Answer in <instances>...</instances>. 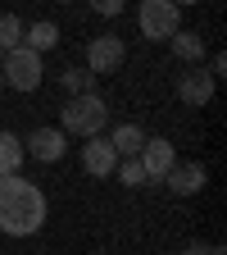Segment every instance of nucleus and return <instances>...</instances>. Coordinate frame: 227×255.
<instances>
[{"mask_svg": "<svg viewBox=\"0 0 227 255\" xmlns=\"http://www.w3.org/2000/svg\"><path fill=\"white\" fill-rule=\"evenodd\" d=\"M46 191L37 182H27L23 173L0 178V233L5 237H32L46 228Z\"/></svg>", "mask_w": 227, "mask_h": 255, "instance_id": "f257e3e1", "label": "nucleus"}, {"mask_svg": "<svg viewBox=\"0 0 227 255\" xmlns=\"http://www.w3.org/2000/svg\"><path fill=\"white\" fill-rule=\"evenodd\" d=\"M109 123V105L100 91H82V96H69V101L59 105V132L64 137H100Z\"/></svg>", "mask_w": 227, "mask_h": 255, "instance_id": "f03ea898", "label": "nucleus"}, {"mask_svg": "<svg viewBox=\"0 0 227 255\" xmlns=\"http://www.w3.org/2000/svg\"><path fill=\"white\" fill-rule=\"evenodd\" d=\"M0 78H5V87H14V91H37L41 87V78H46V69H41V55L37 50H27V46H18V50H5V59H0Z\"/></svg>", "mask_w": 227, "mask_h": 255, "instance_id": "7ed1b4c3", "label": "nucleus"}, {"mask_svg": "<svg viewBox=\"0 0 227 255\" xmlns=\"http://www.w3.org/2000/svg\"><path fill=\"white\" fill-rule=\"evenodd\" d=\"M137 27L146 41H168L173 32L182 27V9L173 5V0H141L137 9Z\"/></svg>", "mask_w": 227, "mask_h": 255, "instance_id": "20e7f679", "label": "nucleus"}, {"mask_svg": "<svg viewBox=\"0 0 227 255\" xmlns=\"http://www.w3.org/2000/svg\"><path fill=\"white\" fill-rule=\"evenodd\" d=\"M123 59H127V46H123V37H114V32H105V37H91V41H86V73H91V78L118 73Z\"/></svg>", "mask_w": 227, "mask_h": 255, "instance_id": "39448f33", "label": "nucleus"}, {"mask_svg": "<svg viewBox=\"0 0 227 255\" xmlns=\"http://www.w3.org/2000/svg\"><path fill=\"white\" fill-rule=\"evenodd\" d=\"M137 159H141L146 182H164V178H168V169L177 164V150H173V141H168V137H146V146L137 150Z\"/></svg>", "mask_w": 227, "mask_h": 255, "instance_id": "423d86ee", "label": "nucleus"}, {"mask_svg": "<svg viewBox=\"0 0 227 255\" xmlns=\"http://www.w3.org/2000/svg\"><path fill=\"white\" fill-rule=\"evenodd\" d=\"M214 78H209V69H200V64H191V73H182L177 78V101L182 105H191V110H205L209 101H214Z\"/></svg>", "mask_w": 227, "mask_h": 255, "instance_id": "0eeeda50", "label": "nucleus"}, {"mask_svg": "<svg viewBox=\"0 0 227 255\" xmlns=\"http://www.w3.org/2000/svg\"><path fill=\"white\" fill-rule=\"evenodd\" d=\"M23 150L37 159V164H59V159L69 155V137H64L59 128H37V132L23 141Z\"/></svg>", "mask_w": 227, "mask_h": 255, "instance_id": "6e6552de", "label": "nucleus"}, {"mask_svg": "<svg viewBox=\"0 0 227 255\" xmlns=\"http://www.w3.org/2000/svg\"><path fill=\"white\" fill-rule=\"evenodd\" d=\"M82 169H86L91 178H114L118 155H114L109 137H86V146H82Z\"/></svg>", "mask_w": 227, "mask_h": 255, "instance_id": "1a4fd4ad", "label": "nucleus"}, {"mask_svg": "<svg viewBox=\"0 0 227 255\" xmlns=\"http://www.w3.org/2000/svg\"><path fill=\"white\" fill-rule=\"evenodd\" d=\"M164 182H168L173 196H196V191H205L209 173H205V164H173Z\"/></svg>", "mask_w": 227, "mask_h": 255, "instance_id": "9d476101", "label": "nucleus"}, {"mask_svg": "<svg viewBox=\"0 0 227 255\" xmlns=\"http://www.w3.org/2000/svg\"><path fill=\"white\" fill-rule=\"evenodd\" d=\"M109 146H114L118 159H132V155L146 146V128H141V123H118L114 132H109Z\"/></svg>", "mask_w": 227, "mask_h": 255, "instance_id": "9b49d317", "label": "nucleus"}, {"mask_svg": "<svg viewBox=\"0 0 227 255\" xmlns=\"http://www.w3.org/2000/svg\"><path fill=\"white\" fill-rule=\"evenodd\" d=\"M168 46H173V55H177L182 64H205V37H200V32L177 27L173 37H168Z\"/></svg>", "mask_w": 227, "mask_h": 255, "instance_id": "f8f14e48", "label": "nucleus"}, {"mask_svg": "<svg viewBox=\"0 0 227 255\" xmlns=\"http://www.w3.org/2000/svg\"><path fill=\"white\" fill-rule=\"evenodd\" d=\"M23 46H27V50H37V55L55 50V46H59V27H55L50 18H41V23H27V27H23Z\"/></svg>", "mask_w": 227, "mask_h": 255, "instance_id": "ddd939ff", "label": "nucleus"}, {"mask_svg": "<svg viewBox=\"0 0 227 255\" xmlns=\"http://www.w3.org/2000/svg\"><path fill=\"white\" fill-rule=\"evenodd\" d=\"M23 159H27L23 141H18L14 132H0V178H9V173H23Z\"/></svg>", "mask_w": 227, "mask_h": 255, "instance_id": "4468645a", "label": "nucleus"}, {"mask_svg": "<svg viewBox=\"0 0 227 255\" xmlns=\"http://www.w3.org/2000/svg\"><path fill=\"white\" fill-rule=\"evenodd\" d=\"M23 27H27V23H23L18 14H0V55L23 46Z\"/></svg>", "mask_w": 227, "mask_h": 255, "instance_id": "2eb2a0df", "label": "nucleus"}, {"mask_svg": "<svg viewBox=\"0 0 227 255\" xmlns=\"http://www.w3.org/2000/svg\"><path fill=\"white\" fill-rule=\"evenodd\" d=\"M59 87L69 91V96H82V91H95V78L86 69H64L59 73Z\"/></svg>", "mask_w": 227, "mask_h": 255, "instance_id": "dca6fc26", "label": "nucleus"}, {"mask_svg": "<svg viewBox=\"0 0 227 255\" xmlns=\"http://www.w3.org/2000/svg\"><path fill=\"white\" fill-rule=\"evenodd\" d=\"M114 173H118L123 187H146V173H141V159H137V155H132V159H118Z\"/></svg>", "mask_w": 227, "mask_h": 255, "instance_id": "f3484780", "label": "nucleus"}, {"mask_svg": "<svg viewBox=\"0 0 227 255\" xmlns=\"http://www.w3.org/2000/svg\"><path fill=\"white\" fill-rule=\"evenodd\" d=\"M91 9L100 14V18H118V14L127 9V0H91Z\"/></svg>", "mask_w": 227, "mask_h": 255, "instance_id": "a211bd4d", "label": "nucleus"}, {"mask_svg": "<svg viewBox=\"0 0 227 255\" xmlns=\"http://www.w3.org/2000/svg\"><path fill=\"white\" fill-rule=\"evenodd\" d=\"M223 73H227V55H214V59H209V78L218 82Z\"/></svg>", "mask_w": 227, "mask_h": 255, "instance_id": "6ab92c4d", "label": "nucleus"}, {"mask_svg": "<svg viewBox=\"0 0 227 255\" xmlns=\"http://www.w3.org/2000/svg\"><path fill=\"white\" fill-rule=\"evenodd\" d=\"M218 251H223V246H205V242H191L182 255H218Z\"/></svg>", "mask_w": 227, "mask_h": 255, "instance_id": "aec40b11", "label": "nucleus"}, {"mask_svg": "<svg viewBox=\"0 0 227 255\" xmlns=\"http://www.w3.org/2000/svg\"><path fill=\"white\" fill-rule=\"evenodd\" d=\"M173 5H177V9H186V5H200V0H173Z\"/></svg>", "mask_w": 227, "mask_h": 255, "instance_id": "412c9836", "label": "nucleus"}, {"mask_svg": "<svg viewBox=\"0 0 227 255\" xmlns=\"http://www.w3.org/2000/svg\"><path fill=\"white\" fill-rule=\"evenodd\" d=\"M0 91H5V78H0Z\"/></svg>", "mask_w": 227, "mask_h": 255, "instance_id": "4be33fe9", "label": "nucleus"}, {"mask_svg": "<svg viewBox=\"0 0 227 255\" xmlns=\"http://www.w3.org/2000/svg\"><path fill=\"white\" fill-rule=\"evenodd\" d=\"M59 5H69V0H59Z\"/></svg>", "mask_w": 227, "mask_h": 255, "instance_id": "5701e85b", "label": "nucleus"}, {"mask_svg": "<svg viewBox=\"0 0 227 255\" xmlns=\"http://www.w3.org/2000/svg\"><path fill=\"white\" fill-rule=\"evenodd\" d=\"M218 255H227V251H218Z\"/></svg>", "mask_w": 227, "mask_h": 255, "instance_id": "b1692460", "label": "nucleus"}]
</instances>
